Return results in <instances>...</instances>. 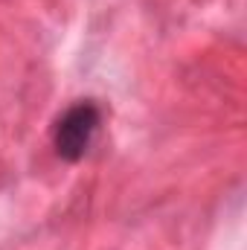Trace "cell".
I'll return each instance as SVG.
<instances>
[{
    "instance_id": "1",
    "label": "cell",
    "mask_w": 247,
    "mask_h": 250,
    "mask_svg": "<svg viewBox=\"0 0 247 250\" xmlns=\"http://www.w3.org/2000/svg\"><path fill=\"white\" fill-rule=\"evenodd\" d=\"M99 123H102V114H99L96 102L82 99V102L70 105L53 128V146H56L59 157L67 163L82 160L93 143V134H96Z\"/></svg>"
}]
</instances>
